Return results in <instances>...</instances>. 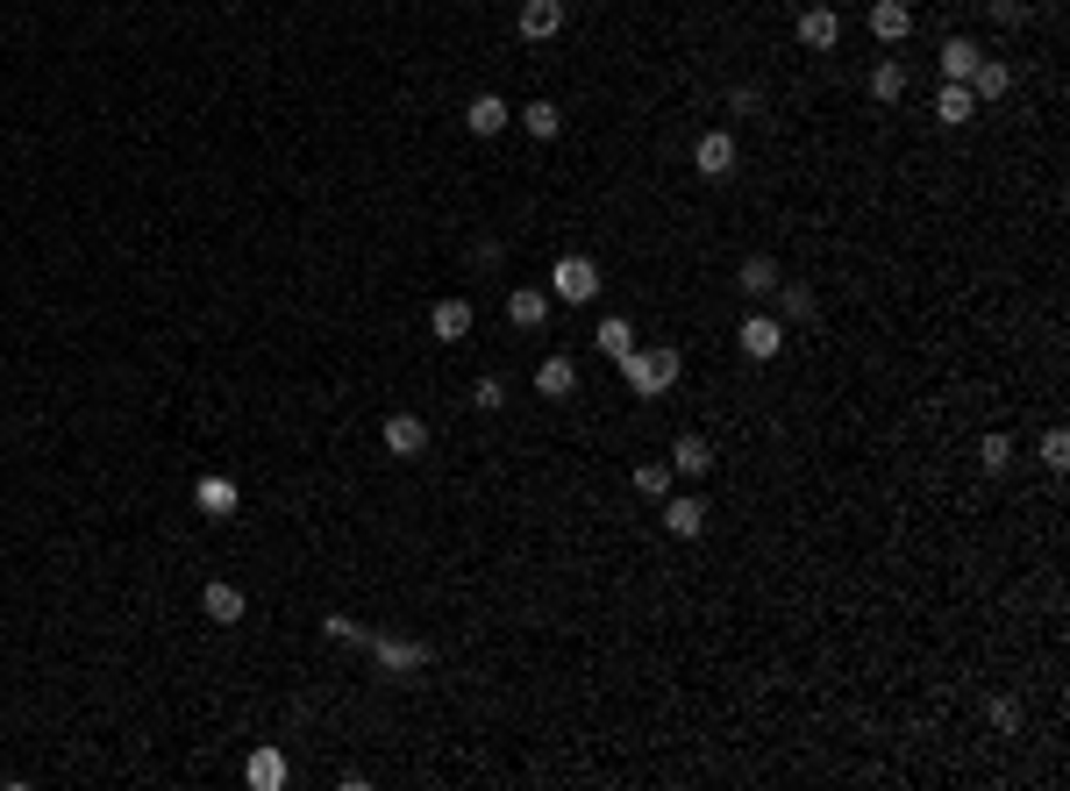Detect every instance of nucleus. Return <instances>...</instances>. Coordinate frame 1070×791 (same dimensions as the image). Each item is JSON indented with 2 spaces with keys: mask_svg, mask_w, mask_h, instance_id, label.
<instances>
[{
  "mask_svg": "<svg viewBox=\"0 0 1070 791\" xmlns=\"http://www.w3.org/2000/svg\"><path fill=\"white\" fill-rule=\"evenodd\" d=\"M371 663H379V671H421V663H429V649L421 642H400V635H371Z\"/></svg>",
  "mask_w": 1070,
  "mask_h": 791,
  "instance_id": "423d86ee",
  "label": "nucleus"
},
{
  "mask_svg": "<svg viewBox=\"0 0 1070 791\" xmlns=\"http://www.w3.org/2000/svg\"><path fill=\"white\" fill-rule=\"evenodd\" d=\"M507 121H515V108H507L500 94H478L472 108H464V129H472V136H500Z\"/></svg>",
  "mask_w": 1070,
  "mask_h": 791,
  "instance_id": "4468645a",
  "label": "nucleus"
},
{
  "mask_svg": "<svg viewBox=\"0 0 1070 791\" xmlns=\"http://www.w3.org/2000/svg\"><path fill=\"white\" fill-rule=\"evenodd\" d=\"M706 470H714L706 435H678V443H671V478H706Z\"/></svg>",
  "mask_w": 1070,
  "mask_h": 791,
  "instance_id": "ddd939ff",
  "label": "nucleus"
},
{
  "mask_svg": "<svg viewBox=\"0 0 1070 791\" xmlns=\"http://www.w3.org/2000/svg\"><path fill=\"white\" fill-rule=\"evenodd\" d=\"M429 328H435V343H464L472 336V300H435Z\"/></svg>",
  "mask_w": 1070,
  "mask_h": 791,
  "instance_id": "1a4fd4ad",
  "label": "nucleus"
},
{
  "mask_svg": "<svg viewBox=\"0 0 1070 791\" xmlns=\"http://www.w3.org/2000/svg\"><path fill=\"white\" fill-rule=\"evenodd\" d=\"M244 778H250V791H279V784H285V756H279V749H258Z\"/></svg>",
  "mask_w": 1070,
  "mask_h": 791,
  "instance_id": "5701e85b",
  "label": "nucleus"
},
{
  "mask_svg": "<svg viewBox=\"0 0 1070 791\" xmlns=\"http://www.w3.org/2000/svg\"><path fill=\"white\" fill-rule=\"evenodd\" d=\"M507 322L536 336V328L550 322V293H542V285H515V293H507Z\"/></svg>",
  "mask_w": 1070,
  "mask_h": 791,
  "instance_id": "6e6552de",
  "label": "nucleus"
},
{
  "mask_svg": "<svg viewBox=\"0 0 1070 791\" xmlns=\"http://www.w3.org/2000/svg\"><path fill=\"white\" fill-rule=\"evenodd\" d=\"M636 492H642V499H664V492H671V464H642V470H636Z\"/></svg>",
  "mask_w": 1070,
  "mask_h": 791,
  "instance_id": "cd10ccee",
  "label": "nucleus"
},
{
  "mask_svg": "<svg viewBox=\"0 0 1070 791\" xmlns=\"http://www.w3.org/2000/svg\"><path fill=\"white\" fill-rule=\"evenodd\" d=\"M778 307H786V322H807V314H813V293H807V285H778Z\"/></svg>",
  "mask_w": 1070,
  "mask_h": 791,
  "instance_id": "c85d7f7f",
  "label": "nucleus"
},
{
  "mask_svg": "<svg viewBox=\"0 0 1070 791\" xmlns=\"http://www.w3.org/2000/svg\"><path fill=\"white\" fill-rule=\"evenodd\" d=\"M735 343H743V357H749V364H771L778 349H786V328H778L771 314H749V322H743V336H735Z\"/></svg>",
  "mask_w": 1070,
  "mask_h": 791,
  "instance_id": "20e7f679",
  "label": "nucleus"
},
{
  "mask_svg": "<svg viewBox=\"0 0 1070 791\" xmlns=\"http://www.w3.org/2000/svg\"><path fill=\"white\" fill-rule=\"evenodd\" d=\"M899 94H907V65H899V57H885V65H871V100H885V108H893Z\"/></svg>",
  "mask_w": 1070,
  "mask_h": 791,
  "instance_id": "4be33fe9",
  "label": "nucleus"
},
{
  "mask_svg": "<svg viewBox=\"0 0 1070 791\" xmlns=\"http://www.w3.org/2000/svg\"><path fill=\"white\" fill-rule=\"evenodd\" d=\"M735 279H743V293H778V264H771V257H743Z\"/></svg>",
  "mask_w": 1070,
  "mask_h": 791,
  "instance_id": "393cba45",
  "label": "nucleus"
},
{
  "mask_svg": "<svg viewBox=\"0 0 1070 791\" xmlns=\"http://www.w3.org/2000/svg\"><path fill=\"white\" fill-rule=\"evenodd\" d=\"M322 635H328V642H371V635L357 628V620H343V614H328V620H322Z\"/></svg>",
  "mask_w": 1070,
  "mask_h": 791,
  "instance_id": "2f4dec72",
  "label": "nucleus"
},
{
  "mask_svg": "<svg viewBox=\"0 0 1070 791\" xmlns=\"http://www.w3.org/2000/svg\"><path fill=\"white\" fill-rule=\"evenodd\" d=\"M599 357H614V364H622L628 357V349H636V328H628V314H607V322H599Z\"/></svg>",
  "mask_w": 1070,
  "mask_h": 791,
  "instance_id": "412c9836",
  "label": "nucleus"
},
{
  "mask_svg": "<svg viewBox=\"0 0 1070 791\" xmlns=\"http://www.w3.org/2000/svg\"><path fill=\"white\" fill-rule=\"evenodd\" d=\"M564 29V0H521V36L542 43V36H556Z\"/></svg>",
  "mask_w": 1070,
  "mask_h": 791,
  "instance_id": "dca6fc26",
  "label": "nucleus"
},
{
  "mask_svg": "<svg viewBox=\"0 0 1070 791\" xmlns=\"http://www.w3.org/2000/svg\"><path fill=\"white\" fill-rule=\"evenodd\" d=\"M977 464H985V470H1006V464H1014V443H1006V435H977Z\"/></svg>",
  "mask_w": 1070,
  "mask_h": 791,
  "instance_id": "bb28decb",
  "label": "nucleus"
},
{
  "mask_svg": "<svg viewBox=\"0 0 1070 791\" xmlns=\"http://www.w3.org/2000/svg\"><path fill=\"white\" fill-rule=\"evenodd\" d=\"M977 115V100H971V86H956V79H942V94H936V121H949V129H963V121Z\"/></svg>",
  "mask_w": 1070,
  "mask_h": 791,
  "instance_id": "6ab92c4d",
  "label": "nucleus"
},
{
  "mask_svg": "<svg viewBox=\"0 0 1070 791\" xmlns=\"http://www.w3.org/2000/svg\"><path fill=\"white\" fill-rule=\"evenodd\" d=\"M536 392H542V400H571V392H579V364H571V357H542L536 364Z\"/></svg>",
  "mask_w": 1070,
  "mask_h": 791,
  "instance_id": "9b49d317",
  "label": "nucleus"
},
{
  "mask_svg": "<svg viewBox=\"0 0 1070 791\" xmlns=\"http://www.w3.org/2000/svg\"><path fill=\"white\" fill-rule=\"evenodd\" d=\"M735 164H743V150H735L728 129H706L700 143H692V172L714 178V186H721V178H735Z\"/></svg>",
  "mask_w": 1070,
  "mask_h": 791,
  "instance_id": "7ed1b4c3",
  "label": "nucleus"
},
{
  "mask_svg": "<svg viewBox=\"0 0 1070 791\" xmlns=\"http://www.w3.org/2000/svg\"><path fill=\"white\" fill-rule=\"evenodd\" d=\"M963 86H971V100H999L1006 86H1014V72H1006L999 57H977V65H971V79H963Z\"/></svg>",
  "mask_w": 1070,
  "mask_h": 791,
  "instance_id": "a211bd4d",
  "label": "nucleus"
},
{
  "mask_svg": "<svg viewBox=\"0 0 1070 791\" xmlns=\"http://www.w3.org/2000/svg\"><path fill=\"white\" fill-rule=\"evenodd\" d=\"M992 22H999V29H1020V22H1028V8H1020V0H992Z\"/></svg>",
  "mask_w": 1070,
  "mask_h": 791,
  "instance_id": "473e14b6",
  "label": "nucleus"
},
{
  "mask_svg": "<svg viewBox=\"0 0 1070 791\" xmlns=\"http://www.w3.org/2000/svg\"><path fill=\"white\" fill-rule=\"evenodd\" d=\"M1020 720H1028L1020 698H992V727H999V735H1020Z\"/></svg>",
  "mask_w": 1070,
  "mask_h": 791,
  "instance_id": "7c9ffc66",
  "label": "nucleus"
},
{
  "mask_svg": "<svg viewBox=\"0 0 1070 791\" xmlns=\"http://www.w3.org/2000/svg\"><path fill=\"white\" fill-rule=\"evenodd\" d=\"M678 378H685V357H678L671 343H650V349L636 343V349L622 357V386L636 392V400H657V392H671Z\"/></svg>",
  "mask_w": 1070,
  "mask_h": 791,
  "instance_id": "f257e3e1",
  "label": "nucleus"
},
{
  "mask_svg": "<svg viewBox=\"0 0 1070 791\" xmlns=\"http://www.w3.org/2000/svg\"><path fill=\"white\" fill-rule=\"evenodd\" d=\"M800 43H807V51H835V43H842V14L821 8V0L800 8Z\"/></svg>",
  "mask_w": 1070,
  "mask_h": 791,
  "instance_id": "0eeeda50",
  "label": "nucleus"
},
{
  "mask_svg": "<svg viewBox=\"0 0 1070 791\" xmlns=\"http://www.w3.org/2000/svg\"><path fill=\"white\" fill-rule=\"evenodd\" d=\"M521 129H529V136H542V143H550V136L564 129V108H556V100H529V108H521Z\"/></svg>",
  "mask_w": 1070,
  "mask_h": 791,
  "instance_id": "b1692460",
  "label": "nucleus"
},
{
  "mask_svg": "<svg viewBox=\"0 0 1070 791\" xmlns=\"http://www.w3.org/2000/svg\"><path fill=\"white\" fill-rule=\"evenodd\" d=\"M1042 470H1070V435H1063V429L1042 435Z\"/></svg>",
  "mask_w": 1070,
  "mask_h": 791,
  "instance_id": "c756f323",
  "label": "nucleus"
},
{
  "mask_svg": "<svg viewBox=\"0 0 1070 791\" xmlns=\"http://www.w3.org/2000/svg\"><path fill=\"white\" fill-rule=\"evenodd\" d=\"M728 108H735V115H757V108H764V94H757V86H735Z\"/></svg>",
  "mask_w": 1070,
  "mask_h": 791,
  "instance_id": "72a5a7b5",
  "label": "nucleus"
},
{
  "mask_svg": "<svg viewBox=\"0 0 1070 791\" xmlns=\"http://www.w3.org/2000/svg\"><path fill=\"white\" fill-rule=\"evenodd\" d=\"M977 57H985V51H977L971 36H949V43H942V79H956V86H963V79H971V65H977Z\"/></svg>",
  "mask_w": 1070,
  "mask_h": 791,
  "instance_id": "aec40b11",
  "label": "nucleus"
},
{
  "mask_svg": "<svg viewBox=\"0 0 1070 791\" xmlns=\"http://www.w3.org/2000/svg\"><path fill=\"white\" fill-rule=\"evenodd\" d=\"M236 499H244V492H236V478H221V470H207V478L193 485V507H201L207 521H229V513H236Z\"/></svg>",
  "mask_w": 1070,
  "mask_h": 791,
  "instance_id": "39448f33",
  "label": "nucleus"
},
{
  "mask_svg": "<svg viewBox=\"0 0 1070 791\" xmlns=\"http://www.w3.org/2000/svg\"><path fill=\"white\" fill-rule=\"evenodd\" d=\"M386 449H393V456H421V449H429V421L386 414Z\"/></svg>",
  "mask_w": 1070,
  "mask_h": 791,
  "instance_id": "2eb2a0df",
  "label": "nucleus"
},
{
  "mask_svg": "<svg viewBox=\"0 0 1070 791\" xmlns=\"http://www.w3.org/2000/svg\"><path fill=\"white\" fill-rule=\"evenodd\" d=\"M472 407H478V414H500V407H507V378H478V386H472Z\"/></svg>",
  "mask_w": 1070,
  "mask_h": 791,
  "instance_id": "a878e982",
  "label": "nucleus"
},
{
  "mask_svg": "<svg viewBox=\"0 0 1070 791\" xmlns=\"http://www.w3.org/2000/svg\"><path fill=\"white\" fill-rule=\"evenodd\" d=\"M871 36H878V43H907L914 36V8H907V0H878V8H871Z\"/></svg>",
  "mask_w": 1070,
  "mask_h": 791,
  "instance_id": "9d476101",
  "label": "nucleus"
},
{
  "mask_svg": "<svg viewBox=\"0 0 1070 791\" xmlns=\"http://www.w3.org/2000/svg\"><path fill=\"white\" fill-rule=\"evenodd\" d=\"M201 606H207V620H215V628H236V620H244V606H250V599H244V592L229 585V577H215V585L201 592Z\"/></svg>",
  "mask_w": 1070,
  "mask_h": 791,
  "instance_id": "f8f14e48",
  "label": "nucleus"
},
{
  "mask_svg": "<svg viewBox=\"0 0 1070 791\" xmlns=\"http://www.w3.org/2000/svg\"><path fill=\"white\" fill-rule=\"evenodd\" d=\"M550 293L564 300V307L599 300V264H593V257H556V264H550Z\"/></svg>",
  "mask_w": 1070,
  "mask_h": 791,
  "instance_id": "f03ea898",
  "label": "nucleus"
},
{
  "mask_svg": "<svg viewBox=\"0 0 1070 791\" xmlns=\"http://www.w3.org/2000/svg\"><path fill=\"white\" fill-rule=\"evenodd\" d=\"M664 528H671V535L678 542H692V535H700V528H706V499H664Z\"/></svg>",
  "mask_w": 1070,
  "mask_h": 791,
  "instance_id": "f3484780",
  "label": "nucleus"
}]
</instances>
